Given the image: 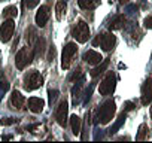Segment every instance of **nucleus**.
<instances>
[{"mask_svg":"<svg viewBox=\"0 0 152 143\" xmlns=\"http://www.w3.org/2000/svg\"><path fill=\"white\" fill-rule=\"evenodd\" d=\"M115 112H116L115 101L112 98H107L104 103H102L97 107L96 115H94V124H109L113 119Z\"/></svg>","mask_w":152,"mask_h":143,"instance_id":"f257e3e1","label":"nucleus"},{"mask_svg":"<svg viewBox=\"0 0 152 143\" xmlns=\"http://www.w3.org/2000/svg\"><path fill=\"white\" fill-rule=\"evenodd\" d=\"M43 85V78L37 70H28L23 78V87L26 91H34Z\"/></svg>","mask_w":152,"mask_h":143,"instance_id":"f03ea898","label":"nucleus"},{"mask_svg":"<svg viewBox=\"0 0 152 143\" xmlns=\"http://www.w3.org/2000/svg\"><path fill=\"white\" fill-rule=\"evenodd\" d=\"M34 58V49L30 48V46H26V48H21L18 52H17V57H15V66L18 70H24L28 64H31Z\"/></svg>","mask_w":152,"mask_h":143,"instance_id":"7ed1b4c3","label":"nucleus"},{"mask_svg":"<svg viewBox=\"0 0 152 143\" xmlns=\"http://www.w3.org/2000/svg\"><path fill=\"white\" fill-rule=\"evenodd\" d=\"M72 36L76 39V42H79V43H85L88 39H90V27L85 21H78L73 28H72Z\"/></svg>","mask_w":152,"mask_h":143,"instance_id":"20e7f679","label":"nucleus"},{"mask_svg":"<svg viewBox=\"0 0 152 143\" xmlns=\"http://www.w3.org/2000/svg\"><path fill=\"white\" fill-rule=\"evenodd\" d=\"M78 52V45L73 43V42H69L66 43V46L63 48V55H61V67L64 70H67L72 64V58L76 55Z\"/></svg>","mask_w":152,"mask_h":143,"instance_id":"39448f33","label":"nucleus"},{"mask_svg":"<svg viewBox=\"0 0 152 143\" xmlns=\"http://www.w3.org/2000/svg\"><path fill=\"white\" fill-rule=\"evenodd\" d=\"M115 87H116V76H115L113 72H109L106 75V78L99 85V93L102 96H109L115 91Z\"/></svg>","mask_w":152,"mask_h":143,"instance_id":"423d86ee","label":"nucleus"},{"mask_svg":"<svg viewBox=\"0 0 152 143\" xmlns=\"http://www.w3.org/2000/svg\"><path fill=\"white\" fill-rule=\"evenodd\" d=\"M14 31H15V23L12 18H8L3 21V24L0 26V40L3 43H8L12 36H14Z\"/></svg>","mask_w":152,"mask_h":143,"instance_id":"0eeeda50","label":"nucleus"},{"mask_svg":"<svg viewBox=\"0 0 152 143\" xmlns=\"http://www.w3.org/2000/svg\"><path fill=\"white\" fill-rule=\"evenodd\" d=\"M67 116H69V103H67V100H61L55 109V119H57L58 125L66 127Z\"/></svg>","mask_w":152,"mask_h":143,"instance_id":"6e6552de","label":"nucleus"},{"mask_svg":"<svg viewBox=\"0 0 152 143\" xmlns=\"http://www.w3.org/2000/svg\"><path fill=\"white\" fill-rule=\"evenodd\" d=\"M152 103V78H148L142 85V104L148 106Z\"/></svg>","mask_w":152,"mask_h":143,"instance_id":"1a4fd4ad","label":"nucleus"},{"mask_svg":"<svg viewBox=\"0 0 152 143\" xmlns=\"http://www.w3.org/2000/svg\"><path fill=\"white\" fill-rule=\"evenodd\" d=\"M48 20H49V6L43 5V6H40V8L37 9V12H36V18H34L36 26H37V27H45L46 23H48Z\"/></svg>","mask_w":152,"mask_h":143,"instance_id":"9d476101","label":"nucleus"},{"mask_svg":"<svg viewBox=\"0 0 152 143\" xmlns=\"http://www.w3.org/2000/svg\"><path fill=\"white\" fill-rule=\"evenodd\" d=\"M116 45V37L112 33H104L100 37V46L103 48V51H112Z\"/></svg>","mask_w":152,"mask_h":143,"instance_id":"9b49d317","label":"nucleus"},{"mask_svg":"<svg viewBox=\"0 0 152 143\" xmlns=\"http://www.w3.org/2000/svg\"><path fill=\"white\" fill-rule=\"evenodd\" d=\"M27 106L33 113H40L45 107V101L40 97H30L28 101H27Z\"/></svg>","mask_w":152,"mask_h":143,"instance_id":"f8f14e48","label":"nucleus"},{"mask_svg":"<svg viewBox=\"0 0 152 143\" xmlns=\"http://www.w3.org/2000/svg\"><path fill=\"white\" fill-rule=\"evenodd\" d=\"M84 60H85L88 64L96 66V64H99V63H102V61H103V57H102V54H100V52L90 49V51H87V52L84 54Z\"/></svg>","mask_w":152,"mask_h":143,"instance_id":"ddd939ff","label":"nucleus"},{"mask_svg":"<svg viewBox=\"0 0 152 143\" xmlns=\"http://www.w3.org/2000/svg\"><path fill=\"white\" fill-rule=\"evenodd\" d=\"M84 84H85V78L82 76L81 79L76 81V85L72 88V96H73V103H79V97L82 94V90H84Z\"/></svg>","mask_w":152,"mask_h":143,"instance_id":"4468645a","label":"nucleus"},{"mask_svg":"<svg viewBox=\"0 0 152 143\" xmlns=\"http://www.w3.org/2000/svg\"><path fill=\"white\" fill-rule=\"evenodd\" d=\"M11 104L15 107V109H23V106L26 104V98H24V96L20 93V91H14L12 93V96H11Z\"/></svg>","mask_w":152,"mask_h":143,"instance_id":"2eb2a0df","label":"nucleus"},{"mask_svg":"<svg viewBox=\"0 0 152 143\" xmlns=\"http://www.w3.org/2000/svg\"><path fill=\"white\" fill-rule=\"evenodd\" d=\"M70 127H72V133L75 136H79L82 131V121L78 115H72L70 116Z\"/></svg>","mask_w":152,"mask_h":143,"instance_id":"dca6fc26","label":"nucleus"},{"mask_svg":"<svg viewBox=\"0 0 152 143\" xmlns=\"http://www.w3.org/2000/svg\"><path fill=\"white\" fill-rule=\"evenodd\" d=\"M125 118H127V112L124 110L122 113H119V116H118V119L115 121V124L107 130V134L109 136H112V134H115V133H118V130L124 125V122H125Z\"/></svg>","mask_w":152,"mask_h":143,"instance_id":"f3484780","label":"nucleus"},{"mask_svg":"<svg viewBox=\"0 0 152 143\" xmlns=\"http://www.w3.org/2000/svg\"><path fill=\"white\" fill-rule=\"evenodd\" d=\"M66 11H67V2L66 0H58L57 5H55V15H57V20H63L66 17Z\"/></svg>","mask_w":152,"mask_h":143,"instance_id":"a211bd4d","label":"nucleus"},{"mask_svg":"<svg viewBox=\"0 0 152 143\" xmlns=\"http://www.w3.org/2000/svg\"><path fill=\"white\" fill-rule=\"evenodd\" d=\"M124 26H125V17H124V15H116V17H113V20L110 21L109 28H110V30H119V28H122Z\"/></svg>","mask_w":152,"mask_h":143,"instance_id":"6ab92c4d","label":"nucleus"},{"mask_svg":"<svg viewBox=\"0 0 152 143\" xmlns=\"http://www.w3.org/2000/svg\"><path fill=\"white\" fill-rule=\"evenodd\" d=\"M99 3H100V0H78L79 8H81V9H85V11L94 9Z\"/></svg>","mask_w":152,"mask_h":143,"instance_id":"aec40b11","label":"nucleus"},{"mask_svg":"<svg viewBox=\"0 0 152 143\" xmlns=\"http://www.w3.org/2000/svg\"><path fill=\"white\" fill-rule=\"evenodd\" d=\"M107 66H109V60H103L102 63H99V64H97V67H96V69H93V70H91V76H93V78H97L99 75H102L103 72L107 69Z\"/></svg>","mask_w":152,"mask_h":143,"instance_id":"412c9836","label":"nucleus"},{"mask_svg":"<svg viewBox=\"0 0 152 143\" xmlns=\"http://www.w3.org/2000/svg\"><path fill=\"white\" fill-rule=\"evenodd\" d=\"M34 55H42L45 52V39L43 37H37L34 42Z\"/></svg>","mask_w":152,"mask_h":143,"instance_id":"4be33fe9","label":"nucleus"},{"mask_svg":"<svg viewBox=\"0 0 152 143\" xmlns=\"http://www.w3.org/2000/svg\"><path fill=\"white\" fill-rule=\"evenodd\" d=\"M18 15V9H17V6H6L5 9H3V18L5 20H8V18H15Z\"/></svg>","mask_w":152,"mask_h":143,"instance_id":"5701e85b","label":"nucleus"},{"mask_svg":"<svg viewBox=\"0 0 152 143\" xmlns=\"http://www.w3.org/2000/svg\"><path fill=\"white\" fill-rule=\"evenodd\" d=\"M9 87H11V84H9L8 79H0V100H2L3 96L9 91Z\"/></svg>","mask_w":152,"mask_h":143,"instance_id":"b1692460","label":"nucleus"},{"mask_svg":"<svg viewBox=\"0 0 152 143\" xmlns=\"http://www.w3.org/2000/svg\"><path fill=\"white\" fill-rule=\"evenodd\" d=\"M146 134H148V125H146V124H140L139 133H137V136H136V140H145Z\"/></svg>","mask_w":152,"mask_h":143,"instance_id":"393cba45","label":"nucleus"},{"mask_svg":"<svg viewBox=\"0 0 152 143\" xmlns=\"http://www.w3.org/2000/svg\"><path fill=\"white\" fill-rule=\"evenodd\" d=\"M82 76H84L82 69H81V67H78V69H76V70L73 72V73L69 76V81H78V79H81Z\"/></svg>","mask_w":152,"mask_h":143,"instance_id":"a878e982","label":"nucleus"},{"mask_svg":"<svg viewBox=\"0 0 152 143\" xmlns=\"http://www.w3.org/2000/svg\"><path fill=\"white\" fill-rule=\"evenodd\" d=\"M58 90H49L48 91V96H49V104L51 106H54V103H55V100L58 98Z\"/></svg>","mask_w":152,"mask_h":143,"instance_id":"bb28decb","label":"nucleus"},{"mask_svg":"<svg viewBox=\"0 0 152 143\" xmlns=\"http://www.w3.org/2000/svg\"><path fill=\"white\" fill-rule=\"evenodd\" d=\"M23 3L27 9H34L40 3V0H23Z\"/></svg>","mask_w":152,"mask_h":143,"instance_id":"cd10ccee","label":"nucleus"},{"mask_svg":"<svg viewBox=\"0 0 152 143\" xmlns=\"http://www.w3.org/2000/svg\"><path fill=\"white\" fill-rule=\"evenodd\" d=\"M94 84H96V82L90 84V87L87 88V91H85V98H84V103H88V100L91 98V94H93V90H94Z\"/></svg>","mask_w":152,"mask_h":143,"instance_id":"c85d7f7f","label":"nucleus"},{"mask_svg":"<svg viewBox=\"0 0 152 143\" xmlns=\"http://www.w3.org/2000/svg\"><path fill=\"white\" fill-rule=\"evenodd\" d=\"M15 122H17L15 118H2V119H0V124H2V125H12Z\"/></svg>","mask_w":152,"mask_h":143,"instance_id":"c756f323","label":"nucleus"},{"mask_svg":"<svg viewBox=\"0 0 152 143\" xmlns=\"http://www.w3.org/2000/svg\"><path fill=\"white\" fill-rule=\"evenodd\" d=\"M54 58H55V46L52 45V46H49V51H48V61L51 63V61H54Z\"/></svg>","mask_w":152,"mask_h":143,"instance_id":"7c9ffc66","label":"nucleus"},{"mask_svg":"<svg viewBox=\"0 0 152 143\" xmlns=\"http://www.w3.org/2000/svg\"><path fill=\"white\" fill-rule=\"evenodd\" d=\"M136 109V103H133V101H125L124 103V110L125 112H130V110H134Z\"/></svg>","mask_w":152,"mask_h":143,"instance_id":"2f4dec72","label":"nucleus"},{"mask_svg":"<svg viewBox=\"0 0 152 143\" xmlns=\"http://www.w3.org/2000/svg\"><path fill=\"white\" fill-rule=\"evenodd\" d=\"M143 26H145V28L152 30V17H146L145 21H143Z\"/></svg>","mask_w":152,"mask_h":143,"instance_id":"473e14b6","label":"nucleus"},{"mask_svg":"<svg viewBox=\"0 0 152 143\" xmlns=\"http://www.w3.org/2000/svg\"><path fill=\"white\" fill-rule=\"evenodd\" d=\"M100 37H102V34H99V36H97V37H96V39L93 40V45H94V46L100 45Z\"/></svg>","mask_w":152,"mask_h":143,"instance_id":"72a5a7b5","label":"nucleus"},{"mask_svg":"<svg viewBox=\"0 0 152 143\" xmlns=\"http://www.w3.org/2000/svg\"><path fill=\"white\" fill-rule=\"evenodd\" d=\"M127 11H137V6L136 5H128L127 6Z\"/></svg>","mask_w":152,"mask_h":143,"instance_id":"f704fd0d","label":"nucleus"},{"mask_svg":"<svg viewBox=\"0 0 152 143\" xmlns=\"http://www.w3.org/2000/svg\"><path fill=\"white\" fill-rule=\"evenodd\" d=\"M128 0H121V5H124V3H127Z\"/></svg>","mask_w":152,"mask_h":143,"instance_id":"c9c22d12","label":"nucleus"},{"mask_svg":"<svg viewBox=\"0 0 152 143\" xmlns=\"http://www.w3.org/2000/svg\"><path fill=\"white\" fill-rule=\"evenodd\" d=\"M151 116H152V109H151Z\"/></svg>","mask_w":152,"mask_h":143,"instance_id":"e433bc0d","label":"nucleus"}]
</instances>
